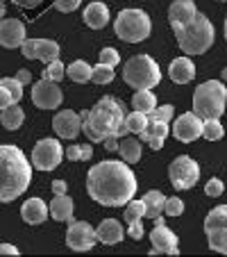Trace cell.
I'll use <instances>...</instances> for the list:
<instances>
[{"label":"cell","instance_id":"28","mask_svg":"<svg viewBox=\"0 0 227 257\" xmlns=\"http://www.w3.org/2000/svg\"><path fill=\"white\" fill-rule=\"evenodd\" d=\"M66 78H71L73 82H78V84H87L93 78V66L87 64L84 59H78L71 66H66Z\"/></svg>","mask_w":227,"mask_h":257},{"label":"cell","instance_id":"39","mask_svg":"<svg viewBox=\"0 0 227 257\" xmlns=\"http://www.w3.org/2000/svg\"><path fill=\"white\" fill-rule=\"evenodd\" d=\"M121 62V55H118L116 48H102L100 50V64H107V66H116Z\"/></svg>","mask_w":227,"mask_h":257},{"label":"cell","instance_id":"46","mask_svg":"<svg viewBox=\"0 0 227 257\" xmlns=\"http://www.w3.org/2000/svg\"><path fill=\"white\" fill-rule=\"evenodd\" d=\"M68 185H66V180H53V194H66Z\"/></svg>","mask_w":227,"mask_h":257},{"label":"cell","instance_id":"14","mask_svg":"<svg viewBox=\"0 0 227 257\" xmlns=\"http://www.w3.org/2000/svg\"><path fill=\"white\" fill-rule=\"evenodd\" d=\"M21 50H23V57L41 59L46 64L59 59V44L53 39H25Z\"/></svg>","mask_w":227,"mask_h":257},{"label":"cell","instance_id":"18","mask_svg":"<svg viewBox=\"0 0 227 257\" xmlns=\"http://www.w3.org/2000/svg\"><path fill=\"white\" fill-rule=\"evenodd\" d=\"M168 75L175 84H186L195 78V64L193 59L184 55V57H175L168 66Z\"/></svg>","mask_w":227,"mask_h":257},{"label":"cell","instance_id":"17","mask_svg":"<svg viewBox=\"0 0 227 257\" xmlns=\"http://www.w3.org/2000/svg\"><path fill=\"white\" fill-rule=\"evenodd\" d=\"M25 41V25L19 19H0V46L3 48H21Z\"/></svg>","mask_w":227,"mask_h":257},{"label":"cell","instance_id":"13","mask_svg":"<svg viewBox=\"0 0 227 257\" xmlns=\"http://www.w3.org/2000/svg\"><path fill=\"white\" fill-rule=\"evenodd\" d=\"M202 125H204V121L198 116V114H195V112H186V114H182V116L175 118L170 132H173V137L177 141L191 144V141H195V139H200V137H202Z\"/></svg>","mask_w":227,"mask_h":257},{"label":"cell","instance_id":"32","mask_svg":"<svg viewBox=\"0 0 227 257\" xmlns=\"http://www.w3.org/2000/svg\"><path fill=\"white\" fill-rule=\"evenodd\" d=\"M125 125L130 130V135H141L143 127L148 125V114L139 112V109H134L132 114H125Z\"/></svg>","mask_w":227,"mask_h":257},{"label":"cell","instance_id":"37","mask_svg":"<svg viewBox=\"0 0 227 257\" xmlns=\"http://www.w3.org/2000/svg\"><path fill=\"white\" fill-rule=\"evenodd\" d=\"M184 212V200L177 196H168L164 203V214L166 216H182Z\"/></svg>","mask_w":227,"mask_h":257},{"label":"cell","instance_id":"30","mask_svg":"<svg viewBox=\"0 0 227 257\" xmlns=\"http://www.w3.org/2000/svg\"><path fill=\"white\" fill-rule=\"evenodd\" d=\"M132 105H134V109H139V112L150 114L157 107V96L150 91V89H139V91L132 96Z\"/></svg>","mask_w":227,"mask_h":257},{"label":"cell","instance_id":"2","mask_svg":"<svg viewBox=\"0 0 227 257\" xmlns=\"http://www.w3.org/2000/svg\"><path fill=\"white\" fill-rule=\"evenodd\" d=\"M32 182V164L14 144L0 146V203H12L28 191Z\"/></svg>","mask_w":227,"mask_h":257},{"label":"cell","instance_id":"6","mask_svg":"<svg viewBox=\"0 0 227 257\" xmlns=\"http://www.w3.org/2000/svg\"><path fill=\"white\" fill-rule=\"evenodd\" d=\"M123 80L134 91H139V89H152L161 82L159 64L150 57V55H132L123 64Z\"/></svg>","mask_w":227,"mask_h":257},{"label":"cell","instance_id":"33","mask_svg":"<svg viewBox=\"0 0 227 257\" xmlns=\"http://www.w3.org/2000/svg\"><path fill=\"white\" fill-rule=\"evenodd\" d=\"M145 216V205H143V198L141 200H134L132 198L130 203L125 205V214H123V218H125L127 223H132V221H139V218Z\"/></svg>","mask_w":227,"mask_h":257},{"label":"cell","instance_id":"42","mask_svg":"<svg viewBox=\"0 0 227 257\" xmlns=\"http://www.w3.org/2000/svg\"><path fill=\"white\" fill-rule=\"evenodd\" d=\"M64 155H66L71 162H82V144H73V146H68Z\"/></svg>","mask_w":227,"mask_h":257},{"label":"cell","instance_id":"8","mask_svg":"<svg viewBox=\"0 0 227 257\" xmlns=\"http://www.w3.org/2000/svg\"><path fill=\"white\" fill-rule=\"evenodd\" d=\"M204 237L211 250L227 255V205H218L204 218Z\"/></svg>","mask_w":227,"mask_h":257},{"label":"cell","instance_id":"29","mask_svg":"<svg viewBox=\"0 0 227 257\" xmlns=\"http://www.w3.org/2000/svg\"><path fill=\"white\" fill-rule=\"evenodd\" d=\"M164 203H166V196L161 194L159 189H152L143 196V205H145V216L148 218H157L164 214Z\"/></svg>","mask_w":227,"mask_h":257},{"label":"cell","instance_id":"45","mask_svg":"<svg viewBox=\"0 0 227 257\" xmlns=\"http://www.w3.org/2000/svg\"><path fill=\"white\" fill-rule=\"evenodd\" d=\"M102 144H105V151H109V153H114V151H118V137H107L105 141H102Z\"/></svg>","mask_w":227,"mask_h":257},{"label":"cell","instance_id":"48","mask_svg":"<svg viewBox=\"0 0 227 257\" xmlns=\"http://www.w3.org/2000/svg\"><path fill=\"white\" fill-rule=\"evenodd\" d=\"M93 157V146L82 144V162H89Z\"/></svg>","mask_w":227,"mask_h":257},{"label":"cell","instance_id":"9","mask_svg":"<svg viewBox=\"0 0 227 257\" xmlns=\"http://www.w3.org/2000/svg\"><path fill=\"white\" fill-rule=\"evenodd\" d=\"M168 180L170 185L175 187L177 191H186L193 189L195 182L200 180V166L193 157L188 155H179L170 162L168 166Z\"/></svg>","mask_w":227,"mask_h":257},{"label":"cell","instance_id":"24","mask_svg":"<svg viewBox=\"0 0 227 257\" xmlns=\"http://www.w3.org/2000/svg\"><path fill=\"white\" fill-rule=\"evenodd\" d=\"M23 98V84L16 78H3L0 80V109L14 105Z\"/></svg>","mask_w":227,"mask_h":257},{"label":"cell","instance_id":"51","mask_svg":"<svg viewBox=\"0 0 227 257\" xmlns=\"http://www.w3.org/2000/svg\"><path fill=\"white\" fill-rule=\"evenodd\" d=\"M225 39H227V19H225Z\"/></svg>","mask_w":227,"mask_h":257},{"label":"cell","instance_id":"47","mask_svg":"<svg viewBox=\"0 0 227 257\" xmlns=\"http://www.w3.org/2000/svg\"><path fill=\"white\" fill-rule=\"evenodd\" d=\"M0 255H12V257H16V255H19V248L12 246V243H0Z\"/></svg>","mask_w":227,"mask_h":257},{"label":"cell","instance_id":"40","mask_svg":"<svg viewBox=\"0 0 227 257\" xmlns=\"http://www.w3.org/2000/svg\"><path fill=\"white\" fill-rule=\"evenodd\" d=\"M80 5H82V0H55V7H57L62 14H71V12H75Z\"/></svg>","mask_w":227,"mask_h":257},{"label":"cell","instance_id":"49","mask_svg":"<svg viewBox=\"0 0 227 257\" xmlns=\"http://www.w3.org/2000/svg\"><path fill=\"white\" fill-rule=\"evenodd\" d=\"M0 19H5V0H0Z\"/></svg>","mask_w":227,"mask_h":257},{"label":"cell","instance_id":"34","mask_svg":"<svg viewBox=\"0 0 227 257\" xmlns=\"http://www.w3.org/2000/svg\"><path fill=\"white\" fill-rule=\"evenodd\" d=\"M44 78L53 80V82H62L64 78H66V66H64L59 59H55V62L46 64V71H44Z\"/></svg>","mask_w":227,"mask_h":257},{"label":"cell","instance_id":"19","mask_svg":"<svg viewBox=\"0 0 227 257\" xmlns=\"http://www.w3.org/2000/svg\"><path fill=\"white\" fill-rule=\"evenodd\" d=\"M195 14H198V7L193 0H173L168 7L170 25H186L195 19Z\"/></svg>","mask_w":227,"mask_h":257},{"label":"cell","instance_id":"4","mask_svg":"<svg viewBox=\"0 0 227 257\" xmlns=\"http://www.w3.org/2000/svg\"><path fill=\"white\" fill-rule=\"evenodd\" d=\"M177 37V46L184 55H204L213 46V25L204 14H195V19L186 25H173Z\"/></svg>","mask_w":227,"mask_h":257},{"label":"cell","instance_id":"23","mask_svg":"<svg viewBox=\"0 0 227 257\" xmlns=\"http://www.w3.org/2000/svg\"><path fill=\"white\" fill-rule=\"evenodd\" d=\"M82 19H84V23H87L91 30H102L107 23H109V10H107L105 3H98V0H93L91 5L84 10Z\"/></svg>","mask_w":227,"mask_h":257},{"label":"cell","instance_id":"22","mask_svg":"<svg viewBox=\"0 0 227 257\" xmlns=\"http://www.w3.org/2000/svg\"><path fill=\"white\" fill-rule=\"evenodd\" d=\"M96 234H98V241L107 243V246L121 243L123 239H125V230H123V225L118 223L116 218H105L96 228Z\"/></svg>","mask_w":227,"mask_h":257},{"label":"cell","instance_id":"50","mask_svg":"<svg viewBox=\"0 0 227 257\" xmlns=\"http://www.w3.org/2000/svg\"><path fill=\"white\" fill-rule=\"evenodd\" d=\"M220 78H222V82H227V66L222 68V73H220Z\"/></svg>","mask_w":227,"mask_h":257},{"label":"cell","instance_id":"36","mask_svg":"<svg viewBox=\"0 0 227 257\" xmlns=\"http://www.w3.org/2000/svg\"><path fill=\"white\" fill-rule=\"evenodd\" d=\"M173 116H175V107L173 105H161V107H155V109L148 114V121L170 123V118Z\"/></svg>","mask_w":227,"mask_h":257},{"label":"cell","instance_id":"31","mask_svg":"<svg viewBox=\"0 0 227 257\" xmlns=\"http://www.w3.org/2000/svg\"><path fill=\"white\" fill-rule=\"evenodd\" d=\"M202 137L207 141H220L225 137V127H222L220 118H207L202 125Z\"/></svg>","mask_w":227,"mask_h":257},{"label":"cell","instance_id":"44","mask_svg":"<svg viewBox=\"0 0 227 257\" xmlns=\"http://www.w3.org/2000/svg\"><path fill=\"white\" fill-rule=\"evenodd\" d=\"M19 7H23V10H34V7H39L44 0H14Z\"/></svg>","mask_w":227,"mask_h":257},{"label":"cell","instance_id":"10","mask_svg":"<svg viewBox=\"0 0 227 257\" xmlns=\"http://www.w3.org/2000/svg\"><path fill=\"white\" fill-rule=\"evenodd\" d=\"M64 160V148L59 139H41L32 148V166L39 171H55Z\"/></svg>","mask_w":227,"mask_h":257},{"label":"cell","instance_id":"15","mask_svg":"<svg viewBox=\"0 0 227 257\" xmlns=\"http://www.w3.org/2000/svg\"><path fill=\"white\" fill-rule=\"evenodd\" d=\"M150 243H152V250L148 255H179V248H177V237H175L173 230H168L164 223L155 225V230L150 232Z\"/></svg>","mask_w":227,"mask_h":257},{"label":"cell","instance_id":"12","mask_svg":"<svg viewBox=\"0 0 227 257\" xmlns=\"http://www.w3.org/2000/svg\"><path fill=\"white\" fill-rule=\"evenodd\" d=\"M98 241V234L93 230L91 223L87 221H73L66 230V246L71 250H78V252H84V250H91Z\"/></svg>","mask_w":227,"mask_h":257},{"label":"cell","instance_id":"20","mask_svg":"<svg viewBox=\"0 0 227 257\" xmlns=\"http://www.w3.org/2000/svg\"><path fill=\"white\" fill-rule=\"evenodd\" d=\"M48 214H50L48 205H46L41 198H28L23 203V207H21V218H23L28 225L44 223L46 218H48Z\"/></svg>","mask_w":227,"mask_h":257},{"label":"cell","instance_id":"35","mask_svg":"<svg viewBox=\"0 0 227 257\" xmlns=\"http://www.w3.org/2000/svg\"><path fill=\"white\" fill-rule=\"evenodd\" d=\"M114 66H107V64H96V68H93V82L96 84H109L111 80H114Z\"/></svg>","mask_w":227,"mask_h":257},{"label":"cell","instance_id":"3","mask_svg":"<svg viewBox=\"0 0 227 257\" xmlns=\"http://www.w3.org/2000/svg\"><path fill=\"white\" fill-rule=\"evenodd\" d=\"M125 123V105L111 96H105L96 102L82 118V132L89 141L102 144Z\"/></svg>","mask_w":227,"mask_h":257},{"label":"cell","instance_id":"41","mask_svg":"<svg viewBox=\"0 0 227 257\" xmlns=\"http://www.w3.org/2000/svg\"><path fill=\"white\" fill-rule=\"evenodd\" d=\"M145 230H143V223H141V218L139 221H132V223H127V237H132L134 241H139V239H143Z\"/></svg>","mask_w":227,"mask_h":257},{"label":"cell","instance_id":"25","mask_svg":"<svg viewBox=\"0 0 227 257\" xmlns=\"http://www.w3.org/2000/svg\"><path fill=\"white\" fill-rule=\"evenodd\" d=\"M73 198L68 194H57L53 198V203L48 205L50 209V216L55 218V221H59V223H66V221H71L73 218Z\"/></svg>","mask_w":227,"mask_h":257},{"label":"cell","instance_id":"5","mask_svg":"<svg viewBox=\"0 0 227 257\" xmlns=\"http://www.w3.org/2000/svg\"><path fill=\"white\" fill-rule=\"evenodd\" d=\"M227 105V87L222 80H207L198 84L193 91V112L202 121L207 118H220Z\"/></svg>","mask_w":227,"mask_h":257},{"label":"cell","instance_id":"11","mask_svg":"<svg viewBox=\"0 0 227 257\" xmlns=\"http://www.w3.org/2000/svg\"><path fill=\"white\" fill-rule=\"evenodd\" d=\"M32 102L39 109H59V105L64 102V93L59 89V82L44 78L39 82L32 84Z\"/></svg>","mask_w":227,"mask_h":257},{"label":"cell","instance_id":"21","mask_svg":"<svg viewBox=\"0 0 227 257\" xmlns=\"http://www.w3.org/2000/svg\"><path fill=\"white\" fill-rule=\"evenodd\" d=\"M141 141L152 148V151H161L164 148V141L168 137V123H161V121H148V125L143 127L141 132Z\"/></svg>","mask_w":227,"mask_h":257},{"label":"cell","instance_id":"16","mask_svg":"<svg viewBox=\"0 0 227 257\" xmlns=\"http://www.w3.org/2000/svg\"><path fill=\"white\" fill-rule=\"evenodd\" d=\"M53 130L59 139H75L82 132V116L73 109H59L53 116Z\"/></svg>","mask_w":227,"mask_h":257},{"label":"cell","instance_id":"1","mask_svg":"<svg viewBox=\"0 0 227 257\" xmlns=\"http://www.w3.org/2000/svg\"><path fill=\"white\" fill-rule=\"evenodd\" d=\"M136 178L127 162L105 160L91 166L87 175V191L102 207H125L134 198Z\"/></svg>","mask_w":227,"mask_h":257},{"label":"cell","instance_id":"43","mask_svg":"<svg viewBox=\"0 0 227 257\" xmlns=\"http://www.w3.org/2000/svg\"><path fill=\"white\" fill-rule=\"evenodd\" d=\"M16 80H19L21 84H30L32 82V73L28 71V68H21V71H16V75H14Z\"/></svg>","mask_w":227,"mask_h":257},{"label":"cell","instance_id":"27","mask_svg":"<svg viewBox=\"0 0 227 257\" xmlns=\"http://www.w3.org/2000/svg\"><path fill=\"white\" fill-rule=\"evenodd\" d=\"M23 121H25V112L19 102L5 107V109H0V123H3L5 130H12V132L19 130V127L23 125Z\"/></svg>","mask_w":227,"mask_h":257},{"label":"cell","instance_id":"52","mask_svg":"<svg viewBox=\"0 0 227 257\" xmlns=\"http://www.w3.org/2000/svg\"><path fill=\"white\" fill-rule=\"evenodd\" d=\"M218 3H227V0H218Z\"/></svg>","mask_w":227,"mask_h":257},{"label":"cell","instance_id":"26","mask_svg":"<svg viewBox=\"0 0 227 257\" xmlns=\"http://www.w3.org/2000/svg\"><path fill=\"white\" fill-rule=\"evenodd\" d=\"M118 153H121V160L127 162V164H136L143 155V146H141V139L127 135L118 141Z\"/></svg>","mask_w":227,"mask_h":257},{"label":"cell","instance_id":"38","mask_svg":"<svg viewBox=\"0 0 227 257\" xmlns=\"http://www.w3.org/2000/svg\"><path fill=\"white\" fill-rule=\"evenodd\" d=\"M222 191H225V182H222L220 178H211L204 185V194L209 196V198H218V196H222Z\"/></svg>","mask_w":227,"mask_h":257},{"label":"cell","instance_id":"7","mask_svg":"<svg viewBox=\"0 0 227 257\" xmlns=\"http://www.w3.org/2000/svg\"><path fill=\"white\" fill-rule=\"evenodd\" d=\"M114 32L121 41L139 44V41H145L150 37L152 23H150V16L143 10H123L118 12L116 21H114Z\"/></svg>","mask_w":227,"mask_h":257}]
</instances>
